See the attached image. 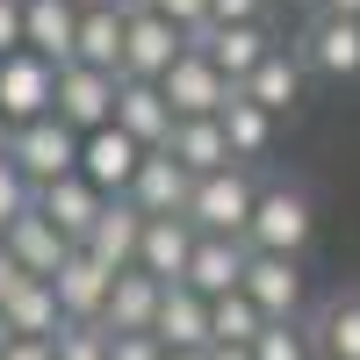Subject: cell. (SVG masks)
I'll return each mask as SVG.
<instances>
[{"label": "cell", "mask_w": 360, "mask_h": 360, "mask_svg": "<svg viewBox=\"0 0 360 360\" xmlns=\"http://www.w3.org/2000/svg\"><path fill=\"white\" fill-rule=\"evenodd\" d=\"M310 238H317V195H310V180L266 173V180H259V202H252V224H245V245H252V252H288V259H303Z\"/></svg>", "instance_id": "1"}, {"label": "cell", "mask_w": 360, "mask_h": 360, "mask_svg": "<svg viewBox=\"0 0 360 360\" xmlns=\"http://www.w3.org/2000/svg\"><path fill=\"white\" fill-rule=\"evenodd\" d=\"M259 166H224V173H209L195 180V195H188V224L195 238H245L252 224V202H259Z\"/></svg>", "instance_id": "2"}, {"label": "cell", "mask_w": 360, "mask_h": 360, "mask_svg": "<svg viewBox=\"0 0 360 360\" xmlns=\"http://www.w3.org/2000/svg\"><path fill=\"white\" fill-rule=\"evenodd\" d=\"M8 159L29 173V188H51V180L79 173V130H65L58 115H37V123H22L8 137Z\"/></svg>", "instance_id": "3"}, {"label": "cell", "mask_w": 360, "mask_h": 360, "mask_svg": "<svg viewBox=\"0 0 360 360\" xmlns=\"http://www.w3.org/2000/svg\"><path fill=\"white\" fill-rule=\"evenodd\" d=\"M295 58H303V72H310V79L353 86V79H360V22L310 15L303 29H295Z\"/></svg>", "instance_id": "4"}, {"label": "cell", "mask_w": 360, "mask_h": 360, "mask_svg": "<svg viewBox=\"0 0 360 360\" xmlns=\"http://www.w3.org/2000/svg\"><path fill=\"white\" fill-rule=\"evenodd\" d=\"M180 51H188V37H180L166 15H152L144 0L123 8V79H166V65Z\"/></svg>", "instance_id": "5"}, {"label": "cell", "mask_w": 360, "mask_h": 360, "mask_svg": "<svg viewBox=\"0 0 360 360\" xmlns=\"http://www.w3.org/2000/svg\"><path fill=\"white\" fill-rule=\"evenodd\" d=\"M115 86H123V79H108V72H94V65H58V101H51V115H58L65 130L94 137V130L115 123Z\"/></svg>", "instance_id": "6"}, {"label": "cell", "mask_w": 360, "mask_h": 360, "mask_svg": "<svg viewBox=\"0 0 360 360\" xmlns=\"http://www.w3.org/2000/svg\"><path fill=\"white\" fill-rule=\"evenodd\" d=\"M274 44H281V29H274V22H209L202 37H195V51H202V58H209V65H217L231 86H245V79H252V65H259Z\"/></svg>", "instance_id": "7"}, {"label": "cell", "mask_w": 360, "mask_h": 360, "mask_svg": "<svg viewBox=\"0 0 360 360\" xmlns=\"http://www.w3.org/2000/svg\"><path fill=\"white\" fill-rule=\"evenodd\" d=\"M51 101H58V65H44V58H29V51L0 58V115H8V130L51 115Z\"/></svg>", "instance_id": "8"}, {"label": "cell", "mask_w": 360, "mask_h": 360, "mask_svg": "<svg viewBox=\"0 0 360 360\" xmlns=\"http://www.w3.org/2000/svg\"><path fill=\"white\" fill-rule=\"evenodd\" d=\"M159 94H166V108L180 115V123H195V115H217L224 108V94H231V79L217 72V65H209V58L188 44V51H180L173 58V65H166V79H159Z\"/></svg>", "instance_id": "9"}, {"label": "cell", "mask_w": 360, "mask_h": 360, "mask_svg": "<svg viewBox=\"0 0 360 360\" xmlns=\"http://www.w3.org/2000/svg\"><path fill=\"white\" fill-rule=\"evenodd\" d=\"M303 259H288V252H252L245 259V295H252V310L266 324H281V317H303Z\"/></svg>", "instance_id": "10"}, {"label": "cell", "mask_w": 360, "mask_h": 360, "mask_svg": "<svg viewBox=\"0 0 360 360\" xmlns=\"http://www.w3.org/2000/svg\"><path fill=\"white\" fill-rule=\"evenodd\" d=\"M173 123H180V115L166 108L159 79H123V86H115V130H123L137 152H166V144H173Z\"/></svg>", "instance_id": "11"}, {"label": "cell", "mask_w": 360, "mask_h": 360, "mask_svg": "<svg viewBox=\"0 0 360 360\" xmlns=\"http://www.w3.org/2000/svg\"><path fill=\"white\" fill-rule=\"evenodd\" d=\"M303 94H310V72H303V58H295V44L281 37V44H274V51H266L259 65H252L245 101H259V108L281 123V115H295V108H303Z\"/></svg>", "instance_id": "12"}, {"label": "cell", "mask_w": 360, "mask_h": 360, "mask_svg": "<svg viewBox=\"0 0 360 360\" xmlns=\"http://www.w3.org/2000/svg\"><path fill=\"white\" fill-rule=\"evenodd\" d=\"M0 245H8L15 252V266H22V274L29 281H51L58 274V266H65L79 245H72V238H58V224L44 217V209H29V217H15L8 231H0Z\"/></svg>", "instance_id": "13"}, {"label": "cell", "mask_w": 360, "mask_h": 360, "mask_svg": "<svg viewBox=\"0 0 360 360\" xmlns=\"http://www.w3.org/2000/svg\"><path fill=\"white\" fill-rule=\"evenodd\" d=\"M188 195H195V173L188 166H180L173 152H144L123 202H137L144 217H188Z\"/></svg>", "instance_id": "14"}, {"label": "cell", "mask_w": 360, "mask_h": 360, "mask_svg": "<svg viewBox=\"0 0 360 360\" xmlns=\"http://www.w3.org/2000/svg\"><path fill=\"white\" fill-rule=\"evenodd\" d=\"M79 44V8L72 0H22V51L44 65H72Z\"/></svg>", "instance_id": "15"}, {"label": "cell", "mask_w": 360, "mask_h": 360, "mask_svg": "<svg viewBox=\"0 0 360 360\" xmlns=\"http://www.w3.org/2000/svg\"><path fill=\"white\" fill-rule=\"evenodd\" d=\"M188 259H195V224L188 217H144V238H137L144 274L159 288H173V281H188Z\"/></svg>", "instance_id": "16"}, {"label": "cell", "mask_w": 360, "mask_h": 360, "mask_svg": "<svg viewBox=\"0 0 360 360\" xmlns=\"http://www.w3.org/2000/svg\"><path fill=\"white\" fill-rule=\"evenodd\" d=\"M137 159H144V152H137V144L115 130V123H108V130H94V137H79V180H86V188H101L108 202H115V195H130Z\"/></svg>", "instance_id": "17"}, {"label": "cell", "mask_w": 360, "mask_h": 360, "mask_svg": "<svg viewBox=\"0 0 360 360\" xmlns=\"http://www.w3.org/2000/svg\"><path fill=\"white\" fill-rule=\"evenodd\" d=\"M51 288H58V310H65V324H101L115 274H108V266H101L94 252H72V259L51 274Z\"/></svg>", "instance_id": "18"}, {"label": "cell", "mask_w": 360, "mask_h": 360, "mask_svg": "<svg viewBox=\"0 0 360 360\" xmlns=\"http://www.w3.org/2000/svg\"><path fill=\"white\" fill-rule=\"evenodd\" d=\"M217 123H224V137H231V159L266 173V159H274V130H281V123H274L259 101H245V86H231V94H224Z\"/></svg>", "instance_id": "19"}, {"label": "cell", "mask_w": 360, "mask_h": 360, "mask_svg": "<svg viewBox=\"0 0 360 360\" xmlns=\"http://www.w3.org/2000/svg\"><path fill=\"white\" fill-rule=\"evenodd\" d=\"M152 339H159L166 353H202V346H209V295H195L188 281H173V288L159 295Z\"/></svg>", "instance_id": "20"}, {"label": "cell", "mask_w": 360, "mask_h": 360, "mask_svg": "<svg viewBox=\"0 0 360 360\" xmlns=\"http://www.w3.org/2000/svg\"><path fill=\"white\" fill-rule=\"evenodd\" d=\"M137 238H144V209L115 195V202H101V217H94V231H86L79 252H94L108 274H123V266H137Z\"/></svg>", "instance_id": "21"}, {"label": "cell", "mask_w": 360, "mask_h": 360, "mask_svg": "<svg viewBox=\"0 0 360 360\" xmlns=\"http://www.w3.org/2000/svg\"><path fill=\"white\" fill-rule=\"evenodd\" d=\"M245 259H252V245H245V238H195V259H188V288L217 303V295L245 288Z\"/></svg>", "instance_id": "22"}, {"label": "cell", "mask_w": 360, "mask_h": 360, "mask_svg": "<svg viewBox=\"0 0 360 360\" xmlns=\"http://www.w3.org/2000/svg\"><path fill=\"white\" fill-rule=\"evenodd\" d=\"M58 332H65V310H58L51 281H22L0 303V339H58Z\"/></svg>", "instance_id": "23"}, {"label": "cell", "mask_w": 360, "mask_h": 360, "mask_svg": "<svg viewBox=\"0 0 360 360\" xmlns=\"http://www.w3.org/2000/svg\"><path fill=\"white\" fill-rule=\"evenodd\" d=\"M101 188H86L79 173H65V180H51V188H37V209L58 224V238H72V245H86V231H94V217H101Z\"/></svg>", "instance_id": "24"}, {"label": "cell", "mask_w": 360, "mask_h": 360, "mask_svg": "<svg viewBox=\"0 0 360 360\" xmlns=\"http://www.w3.org/2000/svg\"><path fill=\"white\" fill-rule=\"evenodd\" d=\"M303 324H310L317 360H360V288H339L332 303H317Z\"/></svg>", "instance_id": "25"}, {"label": "cell", "mask_w": 360, "mask_h": 360, "mask_svg": "<svg viewBox=\"0 0 360 360\" xmlns=\"http://www.w3.org/2000/svg\"><path fill=\"white\" fill-rule=\"evenodd\" d=\"M159 281L144 274V266H123L108 288V310H101V332H152V317H159Z\"/></svg>", "instance_id": "26"}, {"label": "cell", "mask_w": 360, "mask_h": 360, "mask_svg": "<svg viewBox=\"0 0 360 360\" xmlns=\"http://www.w3.org/2000/svg\"><path fill=\"white\" fill-rule=\"evenodd\" d=\"M166 152L188 166L195 180H209V173H224V166H238L231 159V137H224V123L217 115H195V123H173V144Z\"/></svg>", "instance_id": "27"}, {"label": "cell", "mask_w": 360, "mask_h": 360, "mask_svg": "<svg viewBox=\"0 0 360 360\" xmlns=\"http://www.w3.org/2000/svg\"><path fill=\"white\" fill-rule=\"evenodd\" d=\"M130 8V0H123ZM123 8H94L79 15V44H72V65H94L108 79H123Z\"/></svg>", "instance_id": "28"}, {"label": "cell", "mask_w": 360, "mask_h": 360, "mask_svg": "<svg viewBox=\"0 0 360 360\" xmlns=\"http://www.w3.org/2000/svg\"><path fill=\"white\" fill-rule=\"evenodd\" d=\"M259 332H266V317L252 310L245 288H231V295H217V303H209V346H252Z\"/></svg>", "instance_id": "29"}, {"label": "cell", "mask_w": 360, "mask_h": 360, "mask_svg": "<svg viewBox=\"0 0 360 360\" xmlns=\"http://www.w3.org/2000/svg\"><path fill=\"white\" fill-rule=\"evenodd\" d=\"M310 317V310H303ZM303 317H281V324H266V332L252 339V360H317V346H310V324Z\"/></svg>", "instance_id": "30"}, {"label": "cell", "mask_w": 360, "mask_h": 360, "mask_svg": "<svg viewBox=\"0 0 360 360\" xmlns=\"http://www.w3.org/2000/svg\"><path fill=\"white\" fill-rule=\"evenodd\" d=\"M37 209V188H29V173L15 166V159H0V231H8L15 217H29Z\"/></svg>", "instance_id": "31"}, {"label": "cell", "mask_w": 360, "mask_h": 360, "mask_svg": "<svg viewBox=\"0 0 360 360\" xmlns=\"http://www.w3.org/2000/svg\"><path fill=\"white\" fill-rule=\"evenodd\" d=\"M51 353L58 360H108V332L101 324H65V332L51 339Z\"/></svg>", "instance_id": "32"}, {"label": "cell", "mask_w": 360, "mask_h": 360, "mask_svg": "<svg viewBox=\"0 0 360 360\" xmlns=\"http://www.w3.org/2000/svg\"><path fill=\"white\" fill-rule=\"evenodd\" d=\"M144 8H152V15H166L173 29H180V37H202V29H209V0H144Z\"/></svg>", "instance_id": "33"}, {"label": "cell", "mask_w": 360, "mask_h": 360, "mask_svg": "<svg viewBox=\"0 0 360 360\" xmlns=\"http://www.w3.org/2000/svg\"><path fill=\"white\" fill-rule=\"evenodd\" d=\"M108 360H166L152 332H108Z\"/></svg>", "instance_id": "34"}, {"label": "cell", "mask_w": 360, "mask_h": 360, "mask_svg": "<svg viewBox=\"0 0 360 360\" xmlns=\"http://www.w3.org/2000/svg\"><path fill=\"white\" fill-rule=\"evenodd\" d=\"M209 22H274L266 0H209Z\"/></svg>", "instance_id": "35"}, {"label": "cell", "mask_w": 360, "mask_h": 360, "mask_svg": "<svg viewBox=\"0 0 360 360\" xmlns=\"http://www.w3.org/2000/svg\"><path fill=\"white\" fill-rule=\"evenodd\" d=\"M22 51V0H0V58Z\"/></svg>", "instance_id": "36"}, {"label": "cell", "mask_w": 360, "mask_h": 360, "mask_svg": "<svg viewBox=\"0 0 360 360\" xmlns=\"http://www.w3.org/2000/svg\"><path fill=\"white\" fill-rule=\"evenodd\" d=\"M0 360H58L51 339H0Z\"/></svg>", "instance_id": "37"}, {"label": "cell", "mask_w": 360, "mask_h": 360, "mask_svg": "<svg viewBox=\"0 0 360 360\" xmlns=\"http://www.w3.org/2000/svg\"><path fill=\"white\" fill-rule=\"evenodd\" d=\"M22 281H29V274H22V266H15V252H8V245H0V303H8V295H15Z\"/></svg>", "instance_id": "38"}, {"label": "cell", "mask_w": 360, "mask_h": 360, "mask_svg": "<svg viewBox=\"0 0 360 360\" xmlns=\"http://www.w3.org/2000/svg\"><path fill=\"white\" fill-rule=\"evenodd\" d=\"M310 15H332V22H360V0H310Z\"/></svg>", "instance_id": "39"}, {"label": "cell", "mask_w": 360, "mask_h": 360, "mask_svg": "<svg viewBox=\"0 0 360 360\" xmlns=\"http://www.w3.org/2000/svg\"><path fill=\"white\" fill-rule=\"evenodd\" d=\"M202 360H252V346H209Z\"/></svg>", "instance_id": "40"}, {"label": "cell", "mask_w": 360, "mask_h": 360, "mask_svg": "<svg viewBox=\"0 0 360 360\" xmlns=\"http://www.w3.org/2000/svg\"><path fill=\"white\" fill-rule=\"evenodd\" d=\"M72 8H79V15H94V8H123V0H72Z\"/></svg>", "instance_id": "41"}, {"label": "cell", "mask_w": 360, "mask_h": 360, "mask_svg": "<svg viewBox=\"0 0 360 360\" xmlns=\"http://www.w3.org/2000/svg\"><path fill=\"white\" fill-rule=\"evenodd\" d=\"M8 137H15V130H8V115H0V159H8Z\"/></svg>", "instance_id": "42"}, {"label": "cell", "mask_w": 360, "mask_h": 360, "mask_svg": "<svg viewBox=\"0 0 360 360\" xmlns=\"http://www.w3.org/2000/svg\"><path fill=\"white\" fill-rule=\"evenodd\" d=\"M266 8H274V15H281V8H310V0H266Z\"/></svg>", "instance_id": "43"}, {"label": "cell", "mask_w": 360, "mask_h": 360, "mask_svg": "<svg viewBox=\"0 0 360 360\" xmlns=\"http://www.w3.org/2000/svg\"><path fill=\"white\" fill-rule=\"evenodd\" d=\"M202 353H209V346H202ZM202 353H166V360H202Z\"/></svg>", "instance_id": "44"}]
</instances>
